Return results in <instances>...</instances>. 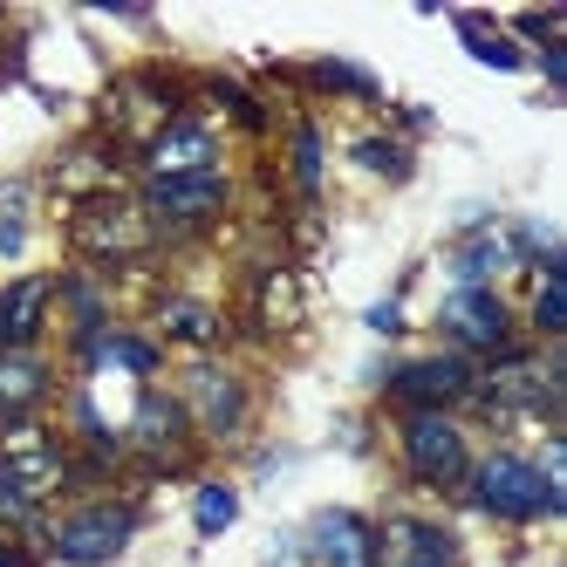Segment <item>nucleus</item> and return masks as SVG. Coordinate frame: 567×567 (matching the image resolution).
<instances>
[{
	"mask_svg": "<svg viewBox=\"0 0 567 567\" xmlns=\"http://www.w3.org/2000/svg\"><path fill=\"white\" fill-rule=\"evenodd\" d=\"M62 485H69V458L55 452V437H49V431L14 424L8 437H0V493L14 499V513L55 499Z\"/></svg>",
	"mask_w": 567,
	"mask_h": 567,
	"instance_id": "f257e3e1",
	"label": "nucleus"
},
{
	"mask_svg": "<svg viewBox=\"0 0 567 567\" xmlns=\"http://www.w3.org/2000/svg\"><path fill=\"white\" fill-rule=\"evenodd\" d=\"M151 213L131 206L124 192H110V198H90V206H75L69 213V239H75V254H90V260H131L151 247Z\"/></svg>",
	"mask_w": 567,
	"mask_h": 567,
	"instance_id": "f03ea898",
	"label": "nucleus"
},
{
	"mask_svg": "<svg viewBox=\"0 0 567 567\" xmlns=\"http://www.w3.org/2000/svg\"><path fill=\"white\" fill-rule=\"evenodd\" d=\"M472 499H478L485 513H499V519H534V513H554L540 472L526 465L519 452H493V458H485V465H478V478H472Z\"/></svg>",
	"mask_w": 567,
	"mask_h": 567,
	"instance_id": "7ed1b4c3",
	"label": "nucleus"
},
{
	"mask_svg": "<svg viewBox=\"0 0 567 567\" xmlns=\"http://www.w3.org/2000/svg\"><path fill=\"white\" fill-rule=\"evenodd\" d=\"M131 506H75L62 526H55V554L75 560V567H103L131 547Z\"/></svg>",
	"mask_w": 567,
	"mask_h": 567,
	"instance_id": "20e7f679",
	"label": "nucleus"
},
{
	"mask_svg": "<svg viewBox=\"0 0 567 567\" xmlns=\"http://www.w3.org/2000/svg\"><path fill=\"white\" fill-rule=\"evenodd\" d=\"M403 458L424 485H458L465 478V431L444 417V411H417L403 424Z\"/></svg>",
	"mask_w": 567,
	"mask_h": 567,
	"instance_id": "39448f33",
	"label": "nucleus"
},
{
	"mask_svg": "<svg viewBox=\"0 0 567 567\" xmlns=\"http://www.w3.org/2000/svg\"><path fill=\"white\" fill-rule=\"evenodd\" d=\"M185 431H192L185 396L144 390L137 411H131V424H124V444H131V452H144L151 465H178V458H185Z\"/></svg>",
	"mask_w": 567,
	"mask_h": 567,
	"instance_id": "423d86ee",
	"label": "nucleus"
},
{
	"mask_svg": "<svg viewBox=\"0 0 567 567\" xmlns=\"http://www.w3.org/2000/svg\"><path fill=\"white\" fill-rule=\"evenodd\" d=\"M472 390H485V403H493V417H519V411H554L560 403V377H554V362H540V355H513V362H499L485 383H472Z\"/></svg>",
	"mask_w": 567,
	"mask_h": 567,
	"instance_id": "0eeeda50",
	"label": "nucleus"
},
{
	"mask_svg": "<svg viewBox=\"0 0 567 567\" xmlns=\"http://www.w3.org/2000/svg\"><path fill=\"white\" fill-rule=\"evenodd\" d=\"M444 329L458 336V349H478V355H506L513 342V315L493 288H452L444 301Z\"/></svg>",
	"mask_w": 567,
	"mask_h": 567,
	"instance_id": "6e6552de",
	"label": "nucleus"
},
{
	"mask_svg": "<svg viewBox=\"0 0 567 567\" xmlns=\"http://www.w3.org/2000/svg\"><path fill=\"white\" fill-rule=\"evenodd\" d=\"M472 362L465 355H424V362H403V370L390 377V396L411 403V411H444V403L472 396Z\"/></svg>",
	"mask_w": 567,
	"mask_h": 567,
	"instance_id": "1a4fd4ad",
	"label": "nucleus"
},
{
	"mask_svg": "<svg viewBox=\"0 0 567 567\" xmlns=\"http://www.w3.org/2000/svg\"><path fill=\"white\" fill-rule=\"evenodd\" d=\"M213 165H219V144H213L206 124H192V116H172V124L144 144V172L151 178H198Z\"/></svg>",
	"mask_w": 567,
	"mask_h": 567,
	"instance_id": "9d476101",
	"label": "nucleus"
},
{
	"mask_svg": "<svg viewBox=\"0 0 567 567\" xmlns=\"http://www.w3.org/2000/svg\"><path fill=\"white\" fill-rule=\"evenodd\" d=\"M226 206V178L198 172V178H151V226H206Z\"/></svg>",
	"mask_w": 567,
	"mask_h": 567,
	"instance_id": "9b49d317",
	"label": "nucleus"
},
{
	"mask_svg": "<svg viewBox=\"0 0 567 567\" xmlns=\"http://www.w3.org/2000/svg\"><path fill=\"white\" fill-rule=\"evenodd\" d=\"M377 567H458V540L431 519L377 526Z\"/></svg>",
	"mask_w": 567,
	"mask_h": 567,
	"instance_id": "f8f14e48",
	"label": "nucleus"
},
{
	"mask_svg": "<svg viewBox=\"0 0 567 567\" xmlns=\"http://www.w3.org/2000/svg\"><path fill=\"white\" fill-rule=\"evenodd\" d=\"M308 547L321 567H377V526L355 513H315Z\"/></svg>",
	"mask_w": 567,
	"mask_h": 567,
	"instance_id": "ddd939ff",
	"label": "nucleus"
},
{
	"mask_svg": "<svg viewBox=\"0 0 567 567\" xmlns=\"http://www.w3.org/2000/svg\"><path fill=\"white\" fill-rule=\"evenodd\" d=\"M172 124V90H157L151 75H131V83L110 90V131H131V137H157Z\"/></svg>",
	"mask_w": 567,
	"mask_h": 567,
	"instance_id": "4468645a",
	"label": "nucleus"
},
{
	"mask_svg": "<svg viewBox=\"0 0 567 567\" xmlns=\"http://www.w3.org/2000/svg\"><path fill=\"white\" fill-rule=\"evenodd\" d=\"M185 417H198L213 437H233L239 417H247V390H239V377H226V370H192V403H185Z\"/></svg>",
	"mask_w": 567,
	"mask_h": 567,
	"instance_id": "2eb2a0df",
	"label": "nucleus"
},
{
	"mask_svg": "<svg viewBox=\"0 0 567 567\" xmlns=\"http://www.w3.org/2000/svg\"><path fill=\"white\" fill-rule=\"evenodd\" d=\"M254 315H260V329H267V336H288V329H301V315H308L301 274H288V267L260 274V288H254Z\"/></svg>",
	"mask_w": 567,
	"mask_h": 567,
	"instance_id": "dca6fc26",
	"label": "nucleus"
},
{
	"mask_svg": "<svg viewBox=\"0 0 567 567\" xmlns=\"http://www.w3.org/2000/svg\"><path fill=\"white\" fill-rule=\"evenodd\" d=\"M55 192H75V206H90V198H110V192H116V157H110L103 144L69 151L62 165H55Z\"/></svg>",
	"mask_w": 567,
	"mask_h": 567,
	"instance_id": "f3484780",
	"label": "nucleus"
},
{
	"mask_svg": "<svg viewBox=\"0 0 567 567\" xmlns=\"http://www.w3.org/2000/svg\"><path fill=\"white\" fill-rule=\"evenodd\" d=\"M42 390H49V370L34 362L28 349H0V411H34L42 403Z\"/></svg>",
	"mask_w": 567,
	"mask_h": 567,
	"instance_id": "a211bd4d",
	"label": "nucleus"
},
{
	"mask_svg": "<svg viewBox=\"0 0 567 567\" xmlns=\"http://www.w3.org/2000/svg\"><path fill=\"white\" fill-rule=\"evenodd\" d=\"M49 295H55V280H42V274H28L14 295H0V329H8V342H28L34 329H42Z\"/></svg>",
	"mask_w": 567,
	"mask_h": 567,
	"instance_id": "6ab92c4d",
	"label": "nucleus"
},
{
	"mask_svg": "<svg viewBox=\"0 0 567 567\" xmlns=\"http://www.w3.org/2000/svg\"><path fill=\"white\" fill-rule=\"evenodd\" d=\"M519 239L513 233H478L458 247V274H465V288H485V274H499V267H519Z\"/></svg>",
	"mask_w": 567,
	"mask_h": 567,
	"instance_id": "aec40b11",
	"label": "nucleus"
},
{
	"mask_svg": "<svg viewBox=\"0 0 567 567\" xmlns=\"http://www.w3.org/2000/svg\"><path fill=\"white\" fill-rule=\"evenodd\" d=\"M165 336H178V342H192V349H219L226 342V321L206 308V301H165Z\"/></svg>",
	"mask_w": 567,
	"mask_h": 567,
	"instance_id": "412c9836",
	"label": "nucleus"
},
{
	"mask_svg": "<svg viewBox=\"0 0 567 567\" xmlns=\"http://www.w3.org/2000/svg\"><path fill=\"white\" fill-rule=\"evenodd\" d=\"M458 34H465V42H472V55L485 62V69H519L526 55H519V42H513V34H493V28H485L478 14H458Z\"/></svg>",
	"mask_w": 567,
	"mask_h": 567,
	"instance_id": "4be33fe9",
	"label": "nucleus"
},
{
	"mask_svg": "<svg viewBox=\"0 0 567 567\" xmlns=\"http://www.w3.org/2000/svg\"><path fill=\"white\" fill-rule=\"evenodd\" d=\"M534 329L540 336H560L567 329V274H560V260L540 274V301H534Z\"/></svg>",
	"mask_w": 567,
	"mask_h": 567,
	"instance_id": "5701e85b",
	"label": "nucleus"
},
{
	"mask_svg": "<svg viewBox=\"0 0 567 567\" xmlns=\"http://www.w3.org/2000/svg\"><path fill=\"white\" fill-rule=\"evenodd\" d=\"M239 519V493L233 485H198V534H226Z\"/></svg>",
	"mask_w": 567,
	"mask_h": 567,
	"instance_id": "b1692460",
	"label": "nucleus"
},
{
	"mask_svg": "<svg viewBox=\"0 0 567 567\" xmlns=\"http://www.w3.org/2000/svg\"><path fill=\"white\" fill-rule=\"evenodd\" d=\"M355 157H362V165H370V172H390V178H403V172H411V157H403L396 144H383V137L355 144Z\"/></svg>",
	"mask_w": 567,
	"mask_h": 567,
	"instance_id": "393cba45",
	"label": "nucleus"
},
{
	"mask_svg": "<svg viewBox=\"0 0 567 567\" xmlns=\"http://www.w3.org/2000/svg\"><path fill=\"white\" fill-rule=\"evenodd\" d=\"M295 178H301V192H315V185H321V137H315V131H301V137H295Z\"/></svg>",
	"mask_w": 567,
	"mask_h": 567,
	"instance_id": "a878e982",
	"label": "nucleus"
},
{
	"mask_svg": "<svg viewBox=\"0 0 567 567\" xmlns=\"http://www.w3.org/2000/svg\"><path fill=\"white\" fill-rule=\"evenodd\" d=\"M315 83H321V90H370V75L349 69V62H321V69H315Z\"/></svg>",
	"mask_w": 567,
	"mask_h": 567,
	"instance_id": "bb28decb",
	"label": "nucleus"
},
{
	"mask_svg": "<svg viewBox=\"0 0 567 567\" xmlns=\"http://www.w3.org/2000/svg\"><path fill=\"white\" fill-rule=\"evenodd\" d=\"M396 321H403V315H396V301H383V308H370V329H377V336H396Z\"/></svg>",
	"mask_w": 567,
	"mask_h": 567,
	"instance_id": "cd10ccee",
	"label": "nucleus"
},
{
	"mask_svg": "<svg viewBox=\"0 0 567 567\" xmlns=\"http://www.w3.org/2000/svg\"><path fill=\"white\" fill-rule=\"evenodd\" d=\"M0 567H34V560H28L21 547H8V540H0Z\"/></svg>",
	"mask_w": 567,
	"mask_h": 567,
	"instance_id": "c85d7f7f",
	"label": "nucleus"
},
{
	"mask_svg": "<svg viewBox=\"0 0 567 567\" xmlns=\"http://www.w3.org/2000/svg\"><path fill=\"white\" fill-rule=\"evenodd\" d=\"M0 519H21V513H14V499H8V493H0Z\"/></svg>",
	"mask_w": 567,
	"mask_h": 567,
	"instance_id": "c756f323",
	"label": "nucleus"
},
{
	"mask_svg": "<svg viewBox=\"0 0 567 567\" xmlns=\"http://www.w3.org/2000/svg\"><path fill=\"white\" fill-rule=\"evenodd\" d=\"M0 342H8V329H0Z\"/></svg>",
	"mask_w": 567,
	"mask_h": 567,
	"instance_id": "7c9ffc66",
	"label": "nucleus"
}]
</instances>
